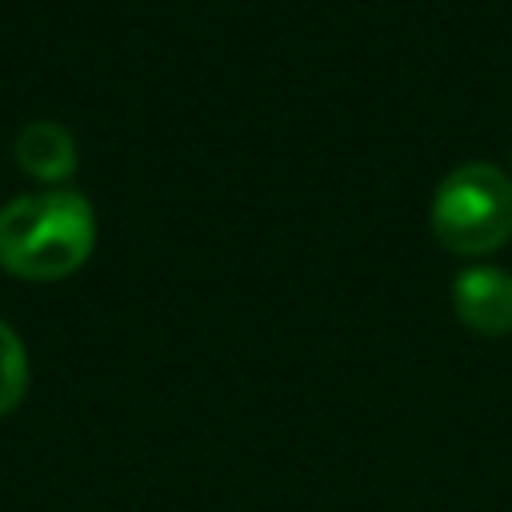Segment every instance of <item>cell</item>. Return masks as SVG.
<instances>
[{
	"label": "cell",
	"instance_id": "4",
	"mask_svg": "<svg viewBox=\"0 0 512 512\" xmlns=\"http://www.w3.org/2000/svg\"><path fill=\"white\" fill-rule=\"evenodd\" d=\"M12 156H16V164H20L32 180H40V184H48V188L64 184V180L76 172V140H72V132H68L64 124H56V120H32V124H24V128L16 132Z\"/></svg>",
	"mask_w": 512,
	"mask_h": 512
},
{
	"label": "cell",
	"instance_id": "1",
	"mask_svg": "<svg viewBox=\"0 0 512 512\" xmlns=\"http://www.w3.org/2000/svg\"><path fill=\"white\" fill-rule=\"evenodd\" d=\"M96 244V212L72 188L24 192L0 208V268L20 280H64Z\"/></svg>",
	"mask_w": 512,
	"mask_h": 512
},
{
	"label": "cell",
	"instance_id": "3",
	"mask_svg": "<svg viewBox=\"0 0 512 512\" xmlns=\"http://www.w3.org/2000/svg\"><path fill=\"white\" fill-rule=\"evenodd\" d=\"M452 308L464 328L480 336H508L512 332V272L476 264L452 280Z\"/></svg>",
	"mask_w": 512,
	"mask_h": 512
},
{
	"label": "cell",
	"instance_id": "5",
	"mask_svg": "<svg viewBox=\"0 0 512 512\" xmlns=\"http://www.w3.org/2000/svg\"><path fill=\"white\" fill-rule=\"evenodd\" d=\"M28 392V352L20 336L0 320V416L12 412Z\"/></svg>",
	"mask_w": 512,
	"mask_h": 512
},
{
	"label": "cell",
	"instance_id": "2",
	"mask_svg": "<svg viewBox=\"0 0 512 512\" xmlns=\"http://www.w3.org/2000/svg\"><path fill=\"white\" fill-rule=\"evenodd\" d=\"M432 236L456 256H488L512 240V180L496 164L452 168L432 196Z\"/></svg>",
	"mask_w": 512,
	"mask_h": 512
}]
</instances>
